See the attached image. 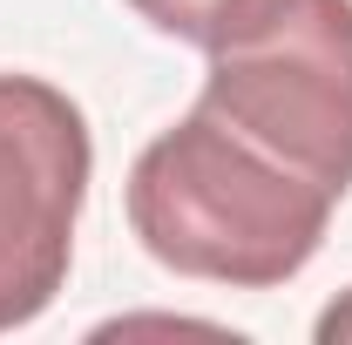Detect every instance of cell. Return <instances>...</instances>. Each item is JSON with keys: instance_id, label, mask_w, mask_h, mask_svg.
Returning a JSON list of instances; mask_svg holds the SVG:
<instances>
[{"instance_id": "6da1fadb", "label": "cell", "mask_w": 352, "mask_h": 345, "mask_svg": "<svg viewBox=\"0 0 352 345\" xmlns=\"http://www.w3.org/2000/svg\"><path fill=\"white\" fill-rule=\"evenodd\" d=\"M332 210L339 197L264 156L210 109L149 135L129 163V230L142 251L176 278L230 291L292 285L318 258Z\"/></svg>"}, {"instance_id": "7a4b0ae2", "label": "cell", "mask_w": 352, "mask_h": 345, "mask_svg": "<svg viewBox=\"0 0 352 345\" xmlns=\"http://www.w3.org/2000/svg\"><path fill=\"white\" fill-rule=\"evenodd\" d=\"M204 95L217 122L318 183L352 190V0H264L217 47H204Z\"/></svg>"}, {"instance_id": "3957f363", "label": "cell", "mask_w": 352, "mask_h": 345, "mask_svg": "<svg viewBox=\"0 0 352 345\" xmlns=\"http://www.w3.org/2000/svg\"><path fill=\"white\" fill-rule=\"evenodd\" d=\"M88 176V115L41 75H0V332L61 298Z\"/></svg>"}, {"instance_id": "277c9868", "label": "cell", "mask_w": 352, "mask_h": 345, "mask_svg": "<svg viewBox=\"0 0 352 345\" xmlns=\"http://www.w3.org/2000/svg\"><path fill=\"white\" fill-rule=\"evenodd\" d=\"M135 21H149L156 34L170 41H197V47H217L244 14H258L264 0H122Z\"/></svg>"}, {"instance_id": "5b68a950", "label": "cell", "mask_w": 352, "mask_h": 345, "mask_svg": "<svg viewBox=\"0 0 352 345\" xmlns=\"http://www.w3.org/2000/svg\"><path fill=\"white\" fill-rule=\"evenodd\" d=\"M346 332H352V298H346V304H332V311L318 318V339H346Z\"/></svg>"}]
</instances>
